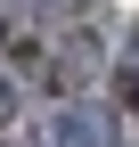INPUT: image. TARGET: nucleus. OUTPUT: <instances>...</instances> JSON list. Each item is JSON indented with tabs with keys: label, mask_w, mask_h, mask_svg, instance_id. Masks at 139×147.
<instances>
[{
	"label": "nucleus",
	"mask_w": 139,
	"mask_h": 147,
	"mask_svg": "<svg viewBox=\"0 0 139 147\" xmlns=\"http://www.w3.org/2000/svg\"><path fill=\"white\" fill-rule=\"evenodd\" d=\"M33 147H115V115L107 106H49L33 123Z\"/></svg>",
	"instance_id": "obj_1"
},
{
	"label": "nucleus",
	"mask_w": 139,
	"mask_h": 147,
	"mask_svg": "<svg viewBox=\"0 0 139 147\" xmlns=\"http://www.w3.org/2000/svg\"><path fill=\"white\" fill-rule=\"evenodd\" d=\"M16 115H25V90H16V82H8V74H0V131H8V123H16Z\"/></svg>",
	"instance_id": "obj_2"
},
{
	"label": "nucleus",
	"mask_w": 139,
	"mask_h": 147,
	"mask_svg": "<svg viewBox=\"0 0 139 147\" xmlns=\"http://www.w3.org/2000/svg\"><path fill=\"white\" fill-rule=\"evenodd\" d=\"M16 8H49V0H16Z\"/></svg>",
	"instance_id": "obj_3"
}]
</instances>
